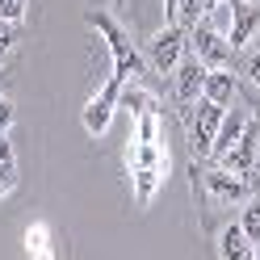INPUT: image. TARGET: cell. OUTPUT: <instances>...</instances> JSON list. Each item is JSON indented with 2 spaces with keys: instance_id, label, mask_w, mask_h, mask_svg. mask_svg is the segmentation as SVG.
<instances>
[{
  "instance_id": "9c48e42d",
  "label": "cell",
  "mask_w": 260,
  "mask_h": 260,
  "mask_svg": "<svg viewBox=\"0 0 260 260\" xmlns=\"http://www.w3.org/2000/svg\"><path fill=\"white\" fill-rule=\"evenodd\" d=\"M256 159H260V122L252 118V126L239 135V143L218 159V164H222V168H231V172H239V176H248V172L256 168Z\"/></svg>"
},
{
  "instance_id": "7c38bea8",
  "label": "cell",
  "mask_w": 260,
  "mask_h": 260,
  "mask_svg": "<svg viewBox=\"0 0 260 260\" xmlns=\"http://www.w3.org/2000/svg\"><path fill=\"white\" fill-rule=\"evenodd\" d=\"M164 168H130V185H135V202L139 206H151V198L159 193V185H164Z\"/></svg>"
},
{
  "instance_id": "ac0fdd59",
  "label": "cell",
  "mask_w": 260,
  "mask_h": 260,
  "mask_svg": "<svg viewBox=\"0 0 260 260\" xmlns=\"http://www.w3.org/2000/svg\"><path fill=\"white\" fill-rule=\"evenodd\" d=\"M239 226H243V235H248L252 248H260V198H248V202H243Z\"/></svg>"
},
{
  "instance_id": "ba28073f",
  "label": "cell",
  "mask_w": 260,
  "mask_h": 260,
  "mask_svg": "<svg viewBox=\"0 0 260 260\" xmlns=\"http://www.w3.org/2000/svg\"><path fill=\"white\" fill-rule=\"evenodd\" d=\"M256 29H260V5L256 0H226V42H231V51L248 46Z\"/></svg>"
},
{
  "instance_id": "8fae6325",
  "label": "cell",
  "mask_w": 260,
  "mask_h": 260,
  "mask_svg": "<svg viewBox=\"0 0 260 260\" xmlns=\"http://www.w3.org/2000/svg\"><path fill=\"white\" fill-rule=\"evenodd\" d=\"M202 96H206V101H214V105H222V109L239 105V84H235L231 68H214V72H210V76H206Z\"/></svg>"
},
{
  "instance_id": "cb8c5ba5",
  "label": "cell",
  "mask_w": 260,
  "mask_h": 260,
  "mask_svg": "<svg viewBox=\"0 0 260 260\" xmlns=\"http://www.w3.org/2000/svg\"><path fill=\"white\" fill-rule=\"evenodd\" d=\"M9 126H13V101L0 96V135H9Z\"/></svg>"
},
{
  "instance_id": "277c9868",
  "label": "cell",
  "mask_w": 260,
  "mask_h": 260,
  "mask_svg": "<svg viewBox=\"0 0 260 260\" xmlns=\"http://www.w3.org/2000/svg\"><path fill=\"white\" fill-rule=\"evenodd\" d=\"M189 51L198 55L210 72H214V68H231V59H235V51H231V42H226V34H222V29H214L206 17L189 29Z\"/></svg>"
},
{
  "instance_id": "52a82bcc",
  "label": "cell",
  "mask_w": 260,
  "mask_h": 260,
  "mask_svg": "<svg viewBox=\"0 0 260 260\" xmlns=\"http://www.w3.org/2000/svg\"><path fill=\"white\" fill-rule=\"evenodd\" d=\"M206 76H210V68H206L198 55H189V59L176 63V72H172V92H176V101H181L185 113L198 105V96H202V88H206Z\"/></svg>"
},
{
  "instance_id": "3957f363",
  "label": "cell",
  "mask_w": 260,
  "mask_h": 260,
  "mask_svg": "<svg viewBox=\"0 0 260 260\" xmlns=\"http://www.w3.org/2000/svg\"><path fill=\"white\" fill-rule=\"evenodd\" d=\"M185 51H189V29H181V25L168 21V25L147 42V63H151L159 76H172L176 63L185 59Z\"/></svg>"
},
{
  "instance_id": "d6986e66",
  "label": "cell",
  "mask_w": 260,
  "mask_h": 260,
  "mask_svg": "<svg viewBox=\"0 0 260 260\" xmlns=\"http://www.w3.org/2000/svg\"><path fill=\"white\" fill-rule=\"evenodd\" d=\"M202 17H206V0H181V5H176V17H172V25L193 29Z\"/></svg>"
},
{
  "instance_id": "d4e9b609",
  "label": "cell",
  "mask_w": 260,
  "mask_h": 260,
  "mask_svg": "<svg viewBox=\"0 0 260 260\" xmlns=\"http://www.w3.org/2000/svg\"><path fill=\"white\" fill-rule=\"evenodd\" d=\"M214 5H222V0H206V9H214Z\"/></svg>"
},
{
  "instance_id": "44dd1931",
  "label": "cell",
  "mask_w": 260,
  "mask_h": 260,
  "mask_svg": "<svg viewBox=\"0 0 260 260\" xmlns=\"http://www.w3.org/2000/svg\"><path fill=\"white\" fill-rule=\"evenodd\" d=\"M25 9H29V0H0V21H13L17 25L25 17Z\"/></svg>"
},
{
  "instance_id": "7402d4cb",
  "label": "cell",
  "mask_w": 260,
  "mask_h": 260,
  "mask_svg": "<svg viewBox=\"0 0 260 260\" xmlns=\"http://www.w3.org/2000/svg\"><path fill=\"white\" fill-rule=\"evenodd\" d=\"M243 76L260 88V51H248V55H243Z\"/></svg>"
},
{
  "instance_id": "9a60e30c",
  "label": "cell",
  "mask_w": 260,
  "mask_h": 260,
  "mask_svg": "<svg viewBox=\"0 0 260 260\" xmlns=\"http://www.w3.org/2000/svg\"><path fill=\"white\" fill-rule=\"evenodd\" d=\"M118 105H122V109H130V113L139 118V113L155 109V96H151L147 88H139L135 80H126V84H122V92H118Z\"/></svg>"
},
{
  "instance_id": "484cf974",
  "label": "cell",
  "mask_w": 260,
  "mask_h": 260,
  "mask_svg": "<svg viewBox=\"0 0 260 260\" xmlns=\"http://www.w3.org/2000/svg\"><path fill=\"white\" fill-rule=\"evenodd\" d=\"M248 260H256V256H248Z\"/></svg>"
},
{
  "instance_id": "30bf717a",
  "label": "cell",
  "mask_w": 260,
  "mask_h": 260,
  "mask_svg": "<svg viewBox=\"0 0 260 260\" xmlns=\"http://www.w3.org/2000/svg\"><path fill=\"white\" fill-rule=\"evenodd\" d=\"M248 126H252V113H248V109H239V105H231V109L222 113V126H218L214 147H210V159L218 164V159H222V155H226V151H231L235 143H239V135H243Z\"/></svg>"
},
{
  "instance_id": "6da1fadb",
  "label": "cell",
  "mask_w": 260,
  "mask_h": 260,
  "mask_svg": "<svg viewBox=\"0 0 260 260\" xmlns=\"http://www.w3.org/2000/svg\"><path fill=\"white\" fill-rule=\"evenodd\" d=\"M88 25H96V29L105 34L109 51H113V76H118L122 84H126V80H139L143 72H147V55H143L139 46L126 38V29L113 21L109 13H88Z\"/></svg>"
},
{
  "instance_id": "7a4b0ae2",
  "label": "cell",
  "mask_w": 260,
  "mask_h": 260,
  "mask_svg": "<svg viewBox=\"0 0 260 260\" xmlns=\"http://www.w3.org/2000/svg\"><path fill=\"white\" fill-rule=\"evenodd\" d=\"M222 105L214 101H206V96H198V109H189L185 113V122H189V151L193 155H210V147H214V139H218V126H222Z\"/></svg>"
},
{
  "instance_id": "e0dca14e",
  "label": "cell",
  "mask_w": 260,
  "mask_h": 260,
  "mask_svg": "<svg viewBox=\"0 0 260 260\" xmlns=\"http://www.w3.org/2000/svg\"><path fill=\"white\" fill-rule=\"evenodd\" d=\"M25 248H29V256L34 260H55V252H51V231H46V222H34L25 231Z\"/></svg>"
},
{
  "instance_id": "4fadbf2b",
  "label": "cell",
  "mask_w": 260,
  "mask_h": 260,
  "mask_svg": "<svg viewBox=\"0 0 260 260\" xmlns=\"http://www.w3.org/2000/svg\"><path fill=\"white\" fill-rule=\"evenodd\" d=\"M126 164L130 168H164L168 172V151L159 147V143H130Z\"/></svg>"
},
{
  "instance_id": "2e32d148",
  "label": "cell",
  "mask_w": 260,
  "mask_h": 260,
  "mask_svg": "<svg viewBox=\"0 0 260 260\" xmlns=\"http://www.w3.org/2000/svg\"><path fill=\"white\" fill-rule=\"evenodd\" d=\"M17 189V155H13V143L0 139V198Z\"/></svg>"
},
{
  "instance_id": "ffe728a7",
  "label": "cell",
  "mask_w": 260,
  "mask_h": 260,
  "mask_svg": "<svg viewBox=\"0 0 260 260\" xmlns=\"http://www.w3.org/2000/svg\"><path fill=\"white\" fill-rule=\"evenodd\" d=\"M135 143H159V113H155V109L139 113V130H135Z\"/></svg>"
},
{
  "instance_id": "4316f807",
  "label": "cell",
  "mask_w": 260,
  "mask_h": 260,
  "mask_svg": "<svg viewBox=\"0 0 260 260\" xmlns=\"http://www.w3.org/2000/svg\"><path fill=\"white\" fill-rule=\"evenodd\" d=\"M0 139H5V135H0Z\"/></svg>"
},
{
  "instance_id": "8992f818",
  "label": "cell",
  "mask_w": 260,
  "mask_h": 260,
  "mask_svg": "<svg viewBox=\"0 0 260 260\" xmlns=\"http://www.w3.org/2000/svg\"><path fill=\"white\" fill-rule=\"evenodd\" d=\"M202 185H206V198L214 202V206H231V202H248L252 198V185H248V176H239L231 168H206L202 172Z\"/></svg>"
},
{
  "instance_id": "5b68a950",
  "label": "cell",
  "mask_w": 260,
  "mask_h": 260,
  "mask_svg": "<svg viewBox=\"0 0 260 260\" xmlns=\"http://www.w3.org/2000/svg\"><path fill=\"white\" fill-rule=\"evenodd\" d=\"M118 92H122V80H118V76H109L105 84L92 92V101L84 105V113H80V122H84V130H88L92 139H101L105 130H109L113 113H118Z\"/></svg>"
},
{
  "instance_id": "5bb4252c",
  "label": "cell",
  "mask_w": 260,
  "mask_h": 260,
  "mask_svg": "<svg viewBox=\"0 0 260 260\" xmlns=\"http://www.w3.org/2000/svg\"><path fill=\"white\" fill-rule=\"evenodd\" d=\"M252 256V243L248 235H243V226H226V231L218 235V260H248Z\"/></svg>"
},
{
  "instance_id": "603a6c76",
  "label": "cell",
  "mask_w": 260,
  "mask_h": 260,
  "mask_svg": "<svg viewBox=\"0 0 260 260\" xmlns=\"http://www.w3.org/2000/svg\"><path fill=\"white\" fill-rule=\"evenodd\" d=\"M13 38H17V25H13V21H0V55L13 46Z\"/></svg>"
}]
</instances>
